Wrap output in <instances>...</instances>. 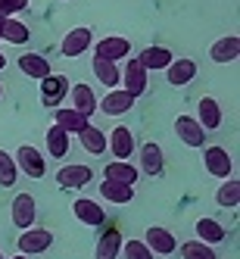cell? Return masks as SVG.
Segmentation results:
<instances>
[{
    "instance_id": "6da1fadb",
    "label": "cell",
    "mask_w": 240,
    "mask_h": 259,
    "mask_svg": "<svg viewBox=\"0 0 240 259\" xmlns=\"http://www.w3.org/2000/svg\"><path fill=\"white\" fill-rule=\"evenodd\" d=\"M19 253H25V256H41V253H47L50 247H53V231H47V228H22V234H19Z\"/></svg>"
},
{
    "instance_id": "7a4b0ae2",
    "label": "cell",
    "mask_w": 240,
    "mask_h": 259,
    "mask_svg": "<svg viewBox=\"0 0 240 259\" xmlns=\"http://www.w3.org/2000/svg\"><path fill=\"white\" fill-rule=\"evenodd\" d=\"M13 159H16V169L25 172L28 178H44L47 175V159L41 156V150H34V147H28V144H22Z\"/></svg>"
},
{
    "instance_id": "3957f363",
    "label": "cell",
    "mask_w": 240,
    "mask_h": 259,
    "mask_svg": "<svg viewBox=\"0 0 240 259\" xmlns=\"http://www.w3.org/2000/svg\"><path fill=\"white\" fill-rule=\"evenodd\" d=\"M203 165H206V172L212 178H231L234 172V159L225 147H206L203 150Z\"/></svg>"
},
{
    "instance_id": "277c9868",
    "label": "cell",
    "mask_w": 240,
    "mask_h": 259,
    "mask_svg": "<svg viewBox=\"0 0 240 259\" xmlns=\"http://www.w3.org/2000/svg\"><path fill=\"white\" fill-rule=\"evenodd\" d=\"M125 60H128V57H125ZM119 84H122V88L128 91V94L134 97V100L147 94V69H143V66L137 63V57L125 63V72H122V78H119Z\"/></svg>"
},
{
    "instance_id": "5b68a950",
    "label": "cell",
    "mask_w": 240,
    "mask_h": 259,
    "mask_svg": "<svg viewBox=\"0 0 240 259\" xmlns=\"http://www.w3.org/2000/svg\"><path fill=\"white\" fill-rule=\"evenodd\" d=\"M66 94H69V78H66V75H60V72H50V75L41 78V100H44V106H50V109L60 106Z\"/></svg>"
},
{
    "instance_id": "8992f818",
    "label": "cell",
    "mask_w": 240,
    "mask_h": 259,
    "mask_svg": "<svg viewBox=\"0 0 240 259\" xmlns=\"http://www.w3.org/2000/svg\"><path fill=\"white\" fill-rule=\"evenodd\" d=\"M94 44V34H90V28H84V25H78V28H72L66 38H63V44H60V53L66 60H75V57H81V53Z\"/></svg>"
},
{
    "instance_id": "52a82bcc",
    "label": "cell",
    "mask_w": 240,
    "mask_h": 259,
    "mask_svg": "<svg viewBox=\"0 0 240 259\" xmlns=\"http://www.w3.org/2000/svg\"><path fill=\"white\" fill-rule=\"evenodd\" d=\"M143 244L153 250V256H169V253H175L178 240H175V234H172L169 228L150 225V228H147V234H143Z\"/></svg>"
},
{
    "instance_id": "ba28073f",
    "label": "cell",
    "mask_w": 240,
    "mask_h": 259,
    "mask_svg": "<svg viewBox=\"0 0 240 259\" xmlns=\"http://www.w3.org/2000/svg\"><path fill=\"white\" fill-rule=\"evenodd\" d=\"M175 135L181 138V144H187V147H203L206 144V128H203L194 116H178L175 119Z\"/></svg>"
},
{
    "instance_id": "9c48e42d",
    "label": "cell",
    "mask_w": 240,
    "mask_h": 259,
    "mask_svg": "<svg viewBox=\"0 0 240 259\" xmlns=\"http://www.w3.org/2000/svg\"><path fill=\"white\" fill-rule=\"evenodd\" d=\"M72 212H75L78 222H84V225H90V228H100L106 222V209L97 200H90V197H78L75 203H72Z\"/></svg>"
},
{
    "instance_id": "30bf717a",
    "label": "cell",
    "mask_w": 240,
    "mask_h": 259,
    "mask_svg": "<svg viewBox=\"0 0 240 259\" xmlns=\"http://www.w3.org/2000/svg\"><path fill=\"white\" fill-rule=\"evenodd\" d=\"M10 219H13V225H16V228H31V225H34V219H38L34 197H31V194H16Z\"/></svg>"
},
{
    "instance_id": "8fae6325",
    "label": "cell",
    "mask_w": 240,
    "mask_h": 259,
    "mask_svg": "<svg viewBox=\"0 0 240 259\" xmlns=\"http://www.w3.org/2000/svg\"><path fill=\"white\" fill-rule=\"evenodd\" d=\"M90 178H94V169H90V165H63L57 172V184L60 188H69V191L84 188V184H90Z\"/></svg>"
},
{
    "instance_id": "7c38bea8",
    "label": "cell",
    "mask_w": 240,
    "mask_h": 259,
    "mask_svg": "<svg viewBox=\"0 0 240 259\" xmlns=\"http://www.w3.org/2000/svg\"><path fill=\"white\" fill-rule=\"evenodd\" d=\"M165 72H169V84L172 88H184V84H190L197 78V63L187 60V57H175L169 66H165Z\"/></svg>"
},
{
    "instance_id": "4fadbf2b",
    "label": "cell",
    "mask_w": 240,
    "mask_h": 259,
    "mask_svg": "<svg viewBox=\"0 0 240 259\" xmlns=\"http://www.w3.org/2000/svg\"><path fill=\"white\" fill-rule=\"evenodd\" d=\"M94 53L97 57H106V60H113V63H119V60H125V57H131V41L128 38H103V41H97L94 44Z\"/></svg>"
},
{
    "instance_id": "5bb4252c",
    "label": "cell",
    "mask_w": 240,
    "mask_h": 259,
    "mask_svg": "<svg viewBox=\"0 0 240 259\" xmlns=\"http://www.w3.org/2000/svg\"><path fill=\"white\" fill-rule=\"evenodd\" d=\"M131 106H134V97L128 94L125 88H119V91H109V94L103 97V103L97 100V109H103L106 116H125Z\"/></svg>"
},
{
    "instance_id": "9a60e30c",
    "label": "cell",
    "mask_w": 240,
    "mask_h": 259,
    "mask_svg": "<svg viewBox=\"0 0 240 259\" xmlns=\"http://www.w3.org/2000/svg\"><path fill=\"white\" fill-rule=\"evenodd\" d=\"M106 147L113 150V156H116V159H128V156L134 153V135L128 132L125 125H119V128H113V132H109Z\"/></svg>"
},
{
    "instance_id": "2e32d148",
    "label": "cell",
    "mask_w": 240,
    "mask_h": 259,
    "mask_svg": "<svg viewBox=\"0 0 240 259\" xmlns=\"http://www.w3.org/2000/svg\"><path fill=\"white\" fill-rule=\"evenodd\" d=\"M69 94H72V109H78L81 116L90 119L97 113V94L90 84H75V88H69Z\"/></svg>"
},
{
    "instance_id": "e0dca14e",
    "label": "cell",
    "mask_w": 240,
    "mask_h": 259,
    "mask_svg": "<svg viewBox=\"0 0 240 259\" xmlns=\"http://www.w3.org/2000/svg\"><path fill=\"white\" fill-rule=\"evenodd\" d=\"M197 122L206 128V132H215V128L221 125V106L215 97H200L197 103Z\"/></svg>"
},
{
    "instance_id": "ac0fdd59",
    "label": "cell",
    "mask_w": 240,
    "mask_h": 259,
    "mask_svg": "<svg viewBox=\"0 0 240 259\" xmlns=\"http://www.w3.org/2000/svg\"><path fill=\"white\" fill-rule=\"evenodd\" d=\"M100 197L109 200V203H119V206H125V203L134 200V184H122V181L103 178V181H100Z\"/></svg>"
},
{
    "instance_id": "d6986e66",
    "label": "cell",
    "mask_w": 240,
    "mask_h": 259,
    "mask_svg": "<svg viewBox=\"0 0 240 259\" xmlns=\"http://www.w3.org/2000/svg\"><path fill=\"white\" fill-rule=\"evenodd\" d=\"M103 178H109V181H122V184H134V181L140 178V169H137V165H131L128 159H113V162H106Z\"/></svg>"
},
{
    "instance_id": "ffe728a7",
    "label": "cell",
    "mask_w": 240,
    "mask_h": 259,
    "mask_svg": "<svg viewBox=\"0 0 240 259\" xmlns=\"http://www.w3.org/2000/svg\"><path fill=\"white\" fill-rule=\"evenodd\" d=\"M209 57H212V63H234V60L240 57V38H237V34L218 38V41L209 47Z\"/></svg>"
},
{
    "instance_id": "44dd1931",
    "label": "cell",
    "mask_w": 240,
    "mask_h": 259,
    "mask_svg": "<svg viewBox=\"0 0 240 259\" xmlns=\"http://www.w3.org/2000/svg\"><path fill=\"white\" fill-rule=\"evenodd\" d=\"M172 60H175V53H172L169 47H143V50H140V57H137V63H140L147 72L165 69Z\"/></svg>"
},
{
    "instance_id": "7402d4cb",
    "label": "cell",
    "mask_w": 240,
    "mask_h": 259,
    "mask_svg": "<svg viewBox=\"0 0 240 259\" xmlns=\"http://www.w3.org/2000/svg\"><path fill=\"white\" fill-rule=\"evenodd\" d=\"M19 72L22 75H28V78H34V81H41L44 75H50V63H47V57H41V53H22L19 57Z\"/></svg>"
},
{
    "instance_id": "603a6c76",
    "label": "cell",
    "mask_w": 240,
    "mask_h": 259,
    "mask_svg": "<svg viewBox=\"0 0 240 259\" xmlns=\"http://www.w3.org/2000/svg\"><path fill=\"white\" fill-rule=\"evenodd\" d=\"M44 141H47V153H50L53 159H63V156L69 153V132H66L63 125H57V122H53V125L47 128Z\"/></svg>"
},
{
    "instance_id": "cb8c5ba5",
    "label": "cell",
    "mask_w": 240,
    "mask_h": 259,
    "mask_svg": "<svg viewBox=\"0 0 240 259\" xmlns=\"http://www.w3.org/2000/svg\"><path fill=\"white\" fill-rule=\"evenodd\" d=\"M90 69H94L97 81H103V88H116L119 78H122L119 66H116L113 60H106V57H97V53H94V60H90Z\"/></svg>"
},
{
    "instance_id": "d4e9b609",
    "label": "cell",
    "mask_w": 240,
    "mask_h": 259,
    "mask_svg": "<svg viewBox=\"0 0 240 259\" xmlns=\"http://www.w3.org/2000/svg\"><path fill=\"white\" fill-rule=\"evenodd\" d=\"M0 38L10 41V44H28L31 31H28V25H25V22L13 19V16H4V19H0Z\"/></svg>"
},
{
    "instance_id": "484cf974",
    "label": "cell",
    "mask_w": 240,
    "mask_h": 259,
    "mask_svg": "<svg viewBox=\"0 0 240 259\" xmlns=\"http://www.w3.org/2000/svg\"><path fill=\"white\" fill-rule=\"evenodd\" d=\"M140 169L147 172V175H162V169H165V159H162V147L159 144H143L140 147Z\"/></svg>"
},
{
    "instance_id": "4316f807",
    "label": "cell",
    "mask_w": 240,
    "mask_h": 259,
    "mask_svg": "<svg viewBox=\"0 0 240 259\" xmlns=\"http://www.w3.org/2000/svg\"><path fill=\"white\" fill-rule=\"evenodd\" d=\"M78 141H81V147H84V150L87 153H94V156H100L103 150H106V135L100 132V128L97 125H84L81 128V132H78Z\"/></svg>"
},
{
    "instance_id": "83f0119b",
    "label": "cell",
    "mask_w": 240,
    "mask_h": 259,
    "mask_svg": "<svg viewBox=\"0 0 240 259\" xmlns=\"http://www.w3.org/2000/svg\"><path fill=\"white\" fill-rule=\"evenodd\" d=\"M122 253V234L119 231H103L97 240V253L94 259H119Z\"/></svg>"
},
{
    "instance_id": "f1b7e54d",
    "label": "cell",
    "mask_w": 240,
    "mask_h": 259,
    "mask_svg": "<svg viewBox=\"0 0 240 259\" xmlns=\"http://www.w3.org/2000/svg\"><path fill=\"white\" fill-rule=\"evenodd\" d=\"M53 122H57V125H63V128H66L69 135H72V132L78 135L81 128L87 125V116H81L78 109H72V106H60L57 113H53Z\"/></svg>"
},
{
    "instance_id": "f546056e",
    "label": "cell",
    "mask_w": 240,
    "mask_h": 259,
    "mask_svg": "<svg viewBox=\"0 0 240 259\" xmlns=\"http://www.w3.org/2000/svg\"><path fill=\"white\" fill-rule=\"evenodd\" d=\"M178 253H181V259H218L215 256V250H212V244H206V240H187V244H181V247H175Z\"/></svg>"
},
{
    "instance_id": "4dcf8cb0",
    "label": "cell",
    "mask_w": 240,
    "mask_h": 259,
    "mask_svg": "<svg viewBox=\"0 0 240 259\" xmlns=\"http://www.w3.org/2000/svg\"><path fill=\"white\" fill-rule=\"evenodd\" d=\"M197 237L206 240V244H221V240L228 237V231L221 228L215 219H200V222H197Z\"/></svg>"
},
{
    "instance_id": "1f68e13d",
    "label": "cell",
    "mask_w": 240,
    "mask_h": 259,
    "mask_svg": "<svg viewBox=\"0 0 240 259\" xmlns=\"http://www.w3.org/2000/svg\"><path fill=\"white\" fill-rule=\"evenodd\" d=\"M215 203L221 209H234L237 203H240V181H234V178H228L221 188L215 191Z\"/></svg>"
},
{
    "instance_id": "d6a6232c",
    "label": "cell",
    "mask_w": 240,
    "mask_h": 259,
    "mask_svg": "<svg viewBox=\"0 0 240 259\" xmlns=\"http://www.w3.org/2000/svg\"><path fill=\"white\" fill-rule=\"evenodd\" d=\"M16 178H19V169H16V159L7 153V150H0V184L4 188H13Z\"/></svg>"
},
{
    "instance_id": "836d02e7",
    "label": "cell",
    "mask_w": 240,
    "mask_h": 259,
    "mask_svg": "<svg viewBox=\"0 0 240 259\" xmlns=\"http://www.w3.org/2000/svg\"><path fill=\"white\" fill-rule=\"evenodd\" d=\"M122 253H125V259H156L153 256V250L143 244V240H122Z\"/></svg>"
},
{
    "instance_id": "e575fe53",
    "label": "cell",
    "mask_w": 240,
    "mask_h": 259,
    "mask_svg": "<svg viewBox=\"0 0 240 259\" xmlns=\"http://www.w3.org/2000/svg\"><path fill=\"white\" fill-rule=\"evenodd\" d=\"M22 10H28V0H0V19L4 16H16Z\"/></svg>"
},
{
    "instance_id": "d590c367",
    "label": "cell",
    "mask_w": 240,
    "mask_h": 259,
    "mask_svg": "<svg viewBox=\"0 0 240 259\" xmlns=\"http://www.w3.org/2000/svg\"><path fill=\"white\" fill-rule=\"evenodd\" d=\"M0 69H7V57H4V53H0Z\"/></svg>"
},
{
    "instance_id": "8d00e7d4",
    "label": "cell",
    "mask_w": 240,
    "mask_h": 259,
    "mask_svg": "<svg viewBox=\"0 0 240 259\" xmlns=\"http://www.w3.org/2000/svg\"><path fill=\"white\" fill-rule=\"evenodd\" d=\"M13 259H28V256H25V253H22V256H13Z\"/></svg>"
},
{
    "instance_id": "74e56055",
    "label": "cell",
    "mask_w": 240,
    "mask_h": 259,
    "mask_svg": "<svg viewBox=\"0 0 240 259\" xmlns=\"http://www.w3.org/2000/svg\"><path fill=\"white\" fill-rule=\"evenodd\" d=\"M0 97H4V81H0Z\"/></svg>"
},
{
    "instance_id": "f35d334b",
    "label": "cell",
    "mask_w": 240,
    "mask_h": 259,
    "mask_svg": "<svg viewBox=\"0 0 240 259\" xmlns=\"http://www.w3.org/2000/svg\"><path fill=\"white\" fill-rule=\"evenodd\" d=\"M0 259H4V250H0Z\"/></svg>"
}]
</instances>
